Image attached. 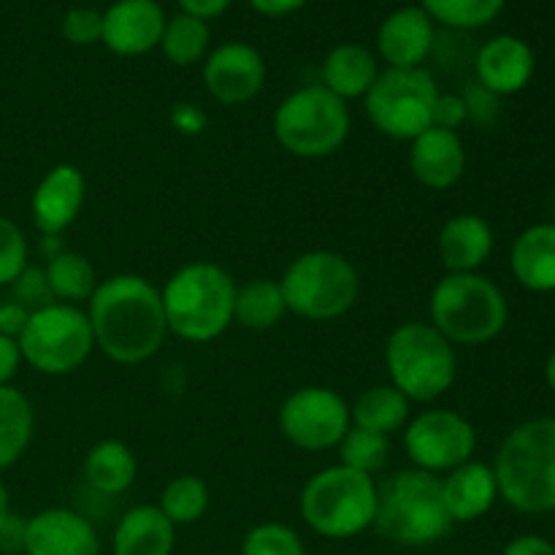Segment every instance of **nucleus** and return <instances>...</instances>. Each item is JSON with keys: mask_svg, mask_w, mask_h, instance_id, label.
I'll return each instance as SVG.
<instances>
[{"mask_svg": "<svg viewBox=\"0 0 555 555\" xmlns=\"http://www.w3.org/2000/svg\"><path fill=\"white\" fill-rule=\"evenodd\" d=\"M379 76V63L372 49L363 43H339L331 49L320 68V85L334 92L341 101L366 98L372 85Z\"/></svg>", "mask_w": 555, "mask_h": 555, "instance_id": "25", "label": "nucleus"}, {"mask_svg": "<svg viewBox=\"0 0 555 555\" xmlns=\"http://www.w3.org/2000/svg\"><path fill=\"white\" fill-rule=\"evenodd\" d=\"M204 87L222 106H242L260 95L266 85L263 54L244 41H228L204 60Z\"/></svg>", "mask_w": 555, "mask_h": 555, "instance_id": "14", "label": "nucleus"}, {"mask_svg": "<svg viewBox=\"0 0 555 555\" xmlns=\"http://www.w3.org/2000/svg\"><path fill=\"white\" fill-rule=\"evenodd\" d=\"M173 125H177L179 130H184V133H198V130L204 128V114L195 106L179 103V106L173 108Z\"/></svg>", "mask_w": 555, "mask_h": 555, "instance_id": "47", "label": "nucleus"}, {"mask_svg": "<svg viewBox=\"0 0 555 555\" xmlns=\"http://www.w3.org/2000/svg\"><path fill=\"white\" fill-rule=\"evenodd\" d=\"M166 11L157 0H117L103 11V38L108 52L139 57L160 47Z\"/></svg>", "mask_w": 555, "mask_h": 555, "instance_id": "15", "label": "nucleus"}, {"mask_svg": "<svg viewBox=\"0 0 555 555\" xmlns=\"http://www.w3.org/2000/svg\"><path fill=\"white\" fill-rule=\"evenodd\" d=\"M428 314L434 328L453 347H480L502 334L509 307L502 287L475 271V274H444L434 285Z\"/></svg>", "mask_w": 555, "mask_h": 555, "instance_id": "5", "label": "nucleus"}, {"mask_svg": "<svg viewBox=\"0 0 555 555\" xmlns=\"http://www.w3.org/2000/svg\"><path fill=\"white\" fill-rule=\"evenodd\" d=\"M25 534H27V518L25 515L9 513L0 518V553L5 555H16L25 553Z\"/></svg>", "mask_w": 555, "mask_h": 555, "instance_id": "41", "label": "nucleus"}, {"mask_svg": "<svg viewBox=\"0 0 555 555\" xmlns=\"http://www.w3.org/2000/svg\"><path fill=\"white\" fill-rule=\"evenodd\" d=\"M43 271H47L54 301L60 304L81 307L85 301H90L92 293H95L98 287L95 266H92L81 253L60 249V253H54L52 258H49L47 269Z\"/></svg>", "mask_w": 555, "mask_h": 555, "instance_id": "30", "label": "nucleus"}, {"mask_svg": "<svg viewBox=\"0 0 555 555\" xmlns=\"http://www.w3.org/2000/svg\"><path fill=\"white\" fill-rule=\"evenodd\" d=\"M350 108L323 85L293 90L274 112V135L291 155L304 160L334 155L350 135Z\"/></svg>", "mask_w": 555, "mask_h": 555, "instance_id": "9", "label": "nucleus"}, {"mask_svg": "<svg viewBox=\"0 0 555 555\" xmlns=\"http://www.w3.org/2000/svg\"><path fill=\"white\" fill-rule=\"evenodd\" d=\"M537 68L534 49L518 36H493L475 52V74L486 90L507 98L524 90Z\"/></svg>", "mask_w": 555, "mask_h": 555, "instance_id": "19", "label": "nucleus"}, {"mask_svg": "<svg viewBox=\"0 0 555 555\" xmlns=\"http://www.w3.org/2000/svg\"><path fill=\"white\" fill-rule=\"evenodd\" d=\"M509 269L526 291H555V222L526 228L515 238L513 253H509Z\"/></svg>", "mask_w": 555, "mask_h": 555, "instance_id": "24", "label": "nucleus"}, {"mask_svg": "<svg viewBox=\"0 0 555 555\" xmlns=\"http://www.w3.org/2000/svg\"><path fill=\"white\" fill-rule=\"evenodd\" d=\"M390 385L417 404H431L453 388L459 377L455 347L431 323L410 320L390 331L385 341Z\"/></svg>", "mask_w": 555, "mask_h": 555, "instance_id": "6", "label": "nucleus"}, {"mask_svg": "<svg viewBox=\"0 0 555 555\" xmlns=\"http://www.w3.org/2000/svg\"><path fill=\"white\" fill-rule=\"evenodd\" d=\"M236 287L233 276L209 260H195L173 271L160 291L168 334L195 345L225 334L233 323Z\"/></svg>", "mask_w": 555, "mask_h": 555, "instance_id": "3", "label": "nucleus"}, {"mask_svg": "<svg viewBox=\"0 0 555 555\" xmlns=\"http://www.w3.org/2000/svg\"><path fill=\"white\" fill-rule=\"evenodd\" d=\"M30 312L25 307H20L16 301L0 304V334L11 336V339H20V334L25 331Z\"/></svg>", "mask_w": 555, "mask_h": 555, "instance_id": "43", "label": "nucleus"}, {"mask_svg": "<svg viewBox=\"0 0 555 555\" xmlns=\"http://www.w3.org/2000/svg\"><path fill=\"white\" fill-rule=\"evenodd\" d=\"M499 499L526 515L555 513V417L520 423L493 461Z\"/></svg>", "mask_w": 555, "mask_h": 555, "instance_id": "2", "label": "nucleus"}, {"mask_svg": "<svg viewBox=\"0 0 555 555\" xmlns=\"http://www.w3.org/2000/svg\"><path fill=\"white\" fill-rule=\"evenodd\" d=\"M287 314L285 296H282L280 280H253L236 287L233 301V323L247 331H269L282 323Z\"/></svg>", "mask_w": 555, "mask_h": 555, "instance_id": "29", "label": "nucleus"}, {"mask_svg": "<svg viewBox=\"0 0 555 555\" xmlns=\"http://www.w3.org/2000/svg\"><path fill=\"white\" fill-rule=\"evenodd\" d=\"M372 529L404 547H426L448 537L453 518L444 507L442 477L412 466L379 482Z\"/></svg>", "mask_w": 555, "mask_h": 555, "instance_id": "4", "label": "nucleus"}, {"mask_svg": "<svg viewBox=\"0 0 555 555\" xmlns=\"http://www.w3.org/2000/svg\"><path fill=\"white\" fill-rule=\"evenodd\" d=\"M410 406L412 401L393 385H372L350 406V421L352 426L390 437L410 423Z\"/></svg>", "mask_w": 555, "mask_h": 555, "instance_id": "27", "label": "nucleus"}, {"mask_svg": "<svg viewBox=\"0 0 555 555\" xmlns=\"http://www.w3.org/2000/svg\"><path fill=\"white\" fill-rule=\"evenodd\" d=\"M179 9H182V14H190V16H198V20L209 22L215 20V16L225 14L228 5L233 3V0H177Z\"/></svg>", "mask_w": 555, "mask_h": 555, "instance_id": "45", "label": "nucleus"}, {"mask_svg": "<svg viewBox=\"0 0 555 555\" xmlns=\"http://www.w3.org/2000/svg\"><path fill=\"white\" fill-rule=\"evenodd\" d=\"M25 555H101V537L85 515L49 507L27 518Z\"/></svg>", "mask_w": 555, "mask_h": 555, "instance_id": "17", "label": "nucleus"}, {"mask_svg": "<svg viewBox=\"0 0 555 555\" xmlns=\"http://www.w3.org/2000/svg\"><path fill=\"white\" fill-rule=\"evenodd\" d=\"M242 555H307V547L291 526L260 524L244 537Z\"/></svg>", "mask_w": 555, "mask_h": 555, "instance_id": "35", "label": "nucleus"}, {"mask_svg": "<svg viewBox=\"0 0 555 555\" xmlns=\"http://www.w3.org/2000/svg\"><path fill=\"white\" fill-rule=\"evenodd\" d=\"M177 526L157 504H139L119 518L112 537L114 555H171Z\"/></svg>", "mask_w": 555, "mask_h": 555, "instance_id": "23", "label": "nucleus"}, {"mask_svg": "<svg viewBox=\"0 0 555 555\" xmlns=\"http://www.w3.org/2000/svg\"><path fill=\"white\" fill-rule=\"evenodd\" d=\"M16 345H20L22 363L36 369L38 374L60 377L76 372L90 358V352L95 350V336L87 309L57 301L30 312Z\"/></svg>", "mask_w": 555, "mask_h": 555, "instance_id": "10", "label": "nucleus"}, {"mask_svg": "<svg viewBox=\"0 0 555 555\" xmlns=\"http://www.w3.org/2000/svg\"><path fill=\"white\" fill-rule=\"evenodd\" d=\"M11 301H16L20 307H25L27 312H38V309L49 307V304H57L52 296V287H49L47 271L36 269V266H27L14 282H11Z\"/></svg>", "mask_w": 555, "mask_h": 555, "instance_id": "37", "label": "nucleus"}, {"mask_svg": "<svg viewBox=\"0 0 555 555\" xmlns=\"http://www.w3.org/2000/svg\"><path fill=\"white\" fill-rule=\"evenodd\" d=\"M95 347L122 366H135L155 356L168 336L160 291L139 274H114L98 282L87 301Z\"/></svg>", "mask_w": 555, "mask_h": 555, "instance_id": "1", "label": "nucleus"}, {"mask_svg": "<svg viewBox=\"0 0 555 555\" xmlns=\"http://www.w3.org/2000/svg\"><path fill=\"white\" fill-rule=\"evenodd\" d=\"M247 3L263 16H287L293 11L304 9L307 0H247Z\"/></svg>", "mask_w": 555, "mask_h": 555, "instance_id": "46", "label": "nucleus"}, {"mask_svg": "<svg viewBox=\"0 0 555 555\" xmlns=\"http://www.w3.org/2000/svg\"><path fill=\"white\" fill-rule=\"evenodd\" d=\"M60 30H63L65 41L74 43V47H92L103 38V14L90 5H79L63 16Z\"/></svg>", "mask_w": 555, "mask_h": 555, "instance_id": "38", "label": "nucleus"}, {"mask_svg": "<svg viewBox=\"0 0 555 555\" xmlns=\"http://www.w3.org/2000/svg\"><path fill=\"white\" fill-rule=\"evenodd\" d=\"M475 448V426L455 410H426L410 417L404 426L406 459L415 469L431 475H448L455 466L472 461Z\"/></svg>", "mask_w": 555, "mask_h": 555, "instance_id": "13", "label": "nucleus"}, {"mask_svg": "<svg viewBox=\"0 0 555 555\" xmlns=\"http://www.w3.org/2000/svg\"><path fill=\"white\" fill-rule=\"evenodd\" d=\"M464 122H469V112H466V101L461 92H439L437 103H434L431 114V128H444L455 130Z\"/></svg>", "mask_w": 555, "mask_h": 555, "instance_id": "39", "label": "nucleus"}, {"mask_svg": "<svg viewBox=\"0 0 555 555\" xmlns=\"http://www.w3.org/2000/svg\"><path fill=\"white\" fill-rule=\"evenodd\" d=\"M85 195L87 182L79 168L70 166V163H60V166L49 168L41 182L36 184V190H33V225L43 236H60L76 222L81 206H85Z\"/></svg>", "mask_w": 555, "mask_h": 555, "instance_id": "16", "label": "nucleus"}, {"mask_svg": "<svg viewBox=\"0 0 555 555\" xmlns=\"http://www.w3.org/2000/svg\"><path fill=\"white\" fill-rule=\"evenodd\" d=\"M211 504V491L204 477L198 475H179L177 480L168 482L160 493V513L171 520L173 526H190L206 515Z\"/></svg>", "mask_w": 555, "mask_h": 555, "instance_id": "32", "label": "nucleus"}, {"mask_svg": "<svg viewBox=\"0 0 555 555\" xmlns=\"http://www.w3.org/2000/svg\"><path fill=\"white\" fill-rule=\"evenodd\" d=\"M27 269V238L14 220L0 215V287H11V282Z\"/></svg>", "mask_w": 555, "mask_h": 555, "instance_id": "36", "label": "nucleus"}, {"mask_svg": "<svg viewBox=\"0 0 555 555\" xmlns=\"http://www.w3.org/2000/svg\"><path fill=\"white\" fill-rule=\"evenodd\" d=\"M11 509V502H9V488L3 486V480H0V518H3L5 513Z\"/></svg>", "mask_w": 555, "mask_h": 555, "instance_id": "49", "label": "nucleus"}, {"mask_svg": "<svg viewBox=\"0 0 555 555\" xmlns=\"http://www.w3.org/2000/svg\"><path fill=\"white\" fill-rule=\"evenodd\" d=\"M339 464L347 466L352 472H361V475L374 477L377 472L385 469L390 459V437L383 434L366 431V428L350 426V431L345 434V439L339 442Z\"/></svg>", "mask_w": 555, "mask_h": 555, "instance_id": "34", "label": "nucleus"}, {"mask_svg": "<svg viewBox=\"0 0 555 555\" xmlns=\"http://www.w3.org/2000/svg\"><path fill=\"white\" fill-rule=\"evenodd\" d=\"M209 41L211 33L204 20L190 14H177L171 16V20H166L160 49L163 54H166L168 63H173L177 68H188V65L206 60V54H209Z\"/></svg>", "mask_w": 555, "mask_h": 555, "instance_id": "31", "label": "nucleus"}, {"mask_svg": "<svg viewBox=\"0 0 555 555\" xmlns=\"http://www.w3.org/2000/svg\"><path fill=\"white\" fill-rule=\"evenodd\" d=\"M298 507L304 524L314 534L325 540H352L374 526L377 482L374 477L334 464L309 477Z\"/></svg>", "mask_w": 555, "mask_h": 555, "instance_id": "7", "label": "nucleus"}, {"mask_svg": "<svg viewBox=\"0 0 555 555\" xmlns=\"http://www.w3.org/2000/svg\"><path fill=\"white\" fill-rule=\"evenodd\" d=\"M464 101H466V112H469V119L472 122H480V125H488L493 122V119L499 117V103H502V98L493 95L491 90H486V87L480 85V81H475V85L466 87L464 92Z\"/></svg>", "mask_w": 555, "mask_h": 555, "instance_id": "40", "label": "nucleus"}, {"mask_svg": "<svg viewBox=\"0 0 555 555\" xmlns=\"http://www.w3.org/2000/svg\"><path fill=\"white\" fill-rule=\"evenodd\" d=\"M507 0H421V9L450 30H480L504 11Z\"/></svg>", "mask_w": 555, "mask_h": 555, "instance_id": "33", "label": "nucleus"}, {"mask_svg": "<svg viewBox=\"0 0 555 555\" xmlns=\"http://www.w3.org/2000/svg\"><path fill=\"white\" fill-rule=\"evenodd\" d=\"M36 431V410L22 390L0 388V472L14 466L25 455Z\"/></svg>", "mask_w": 555, "mask_h": 555, "instance_id": "28", "label": "nucleus"}, {"mask_svg": "<svg viewBox=\"0 0 555 555\" xmlns=\"http://www.w3.org/2000/svg\"><path fill=\"white\" fill-rule=\"evenodd\" d=\"M502 555H555V545L545 537L537 534H524L515 537L507 547H504Z\"/></svg>", "mask_w": 555, "mask_h": 555, "instance_id": "44", "label": "nucleus"}, {"mask_svg": "<svg viewBox=\"0 0 555 555\" xmlns=\"http://www.w3.org/2000/svg\"><path fill=\"white\" fill-rule=\"evenodd\" d=\"M439 87L426 68H385L366 92L369 122L383 135L412 141L431 128Z\"/></svg>", "mask_w": 555, "mask_h": 555, "instance_id": "11", "label": "nucleus"}, {"mask_svg": "<svg viewBox=\"0 0 555 555\" xmlns=\"http://www.w3.org/2000/svg\"><path fill=\"white\" fill-rule=\"evenodd\" d=\"M545 377H547V385H551V390H553V393H555V350L551 352V358H547Z\"/></svg>", "mask_w": 555, "mask_h": 555, "instance_id": "48", "label": "nucleus"}, {"mask_svg": "<svg viewBox=\"0 0 555 555\" xmlns=\"http://www.w3.org/2000/svg\"><path fill=\"white\" fill-rule=\"evenodd\" d=\"M493 253V228L486 217L464 215L450 217L439 231V258L448 274H475L488 263Z\"/></svg>", "mask_w": 555, "mask_h": 555, "instance_id": "21", "label": "nucleus"}, {"mask_svg": "<svg viewBox=\"0 0 555 555\" xmlns=\"http://www.w3.org/2000/svg\"><path fill=\"white\" fill-rule=\"evenodd\" d=\"M20 366H22V352H20V345H16V339L0 334V388H3V385H11V379L16 377Z\"/></svg>", "mask_w": 555, "mask_h": 555, "instance_id": "42", "label": "nucleus"}, {"mask_svg": "<svg viewBox=\"0 0 555 555\" xmlns=\"http://www.w3.org/2000/svg\"><path fill=\"white\" fill-rule=\"evenodd\" d=\"M410 171L423 188L450 190L466 171V146L455 130L428 128L410 141Z\"/></svg>", "mask_w": 555, "mask_h": 555, "instance_id": "20", "label": "nucleus"}, {"mask_svg": "<svg viewBox=\"0 0 555 555\" xmlns=\"http://www.w3.org/2000/svg\"><path fill=\"white\" fill-rule=\"evenodd\" d=\"M350 426V404L341 393L323 385H304L280 406L282 437L307 453L339 448Z\"/></svg>", "mask_w": 555, "mask_h": 555, "instance_id": "12", "label": "nucleus"}, {"mask_svg": "<svg viewBox=\"0 0 555 555\" xmlns=\"http://www.w3.org/2000/svg\"><path fill=\"white\" fill-rule=\"evenodd\" d=\"M287 312L304 320L325 323L336 320L356 307L361 296L358 269L334 249H312L293 260L280 276Z\"/></svg>", "mask_w": 555, "mask_h": 555, "instance_id": "8", "label": "nucleus"}, {"mask_svg": "<svg viewBox=\"0 0 555 555\" xmlns=\"http://www.w3.org/2000/svg\"><path fill=\"white\" fill-rule=\"evenodd\" d=\"M442 496L453 524H472L491 513L499 499L493 466L482 461H466L442 477Z\"/></svg>", "mask_w": 555, "mask_h": 555, "instance_id": "22", "label": "nucleus"}, {"mask_svg": "<svg viewBox=\"0 0 555 555\" xmlns=\"http://www.w3.org/2000/svg\"><path fill=\"white\" fill-rule=\"evenodd\" d=\"M135 464L133 450L119 439H103L92 444L85 459V480L92 491L103 496H119L135 482Z\"/></svg>", "mask_w": 555, "mask_h": 555, "instance_id": "26", "label": "nucleus"}, {"mask_svg": "<svg viewBox=\"0 0 555 555\" xmlns=\"http://www.w3.org/2000/svg\"><path fill=\"white\" fill-rule=\"evenodd\" d=\"M553 222H555V198H553Z\"/></svg>", "mask_w": 555, "mask_h": 555, "instance_id": "50", "label": "nucleus"}, {"mask_svg": "<svg viewBox=\"0 0 555 555\" xmlns=\"http://www.w3.org/2000/svg\"><path fill=\"white\" fill-rule=\"evenodd\" d=\"M437 47V25L421 5H404L383 20L377 54L388 68H423Z\"/></svg>", "mask_w": 555, "mask_h": 555, "instance_id": "18", "label": "nucleus"}]
</instances>
